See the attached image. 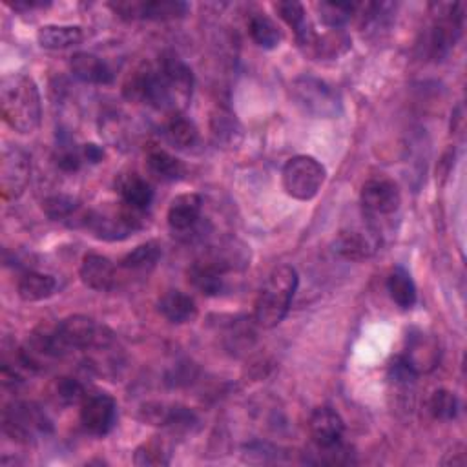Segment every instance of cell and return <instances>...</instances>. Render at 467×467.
Here are the masks:
<instances>
[{
	"label": "cell",
	"mask_w": 467,
	"mask_h": 467,
	"mask_svg": "<svg viewBox=\"0 0 467 467\" xmlns=\"http://www.w3.org/2000/svg\"><path fill=\"white\" fill-rule=\"evenodd\" d=\"M133 463L139 467H150V465H168L170 463V452L162 440H150L137 447L133 454Z\"/></svg>",
	"instance_id": "cell-35"
},
{
	"label": "cell",
	"mask_w": 467,
	"mask_h": 467,
	"mask_svg": "<svg viewBox=\"0 0 467 467\" xmlns=\"http://www.w3.org/2000/svg\"><path fill=\"white\" fill-rule=\"evenodd\" d=\"M115 266L113 263L100 254H86L80 263V279L88 288L93 290H109L115 285Z\"/></svg>",
	"instance_id": "cell-21"
},
{
	"label": "cell",
	"mask_w": 467,
	"mask_h": 467,
	"mask_svg": "<svg viewBox=\"0 0 467 467\" xmlns=\"http://www.w3.org/2000/svg\"><path fill=\"white\" fill-rule=\"evenodd\" d=\"M82 161H84V159H82V153H80V150H77L75 146L64 144V142H60V144L57 146V151H55V164H57L62 171H67V173L77 171V170L80 168Z\"/></svg>",
	"instance_id": "cell-39"
},
{
	"label": "cell",
	"mask_w": 467,
	"mask_h": 467,
	"mask_svg": "<svg viewBox=\"0 0 467 467\" xmlns=\"http://www.w3.org/2000/svg\"><path fill=\"white\" fill-rule=\"evenodd\" d=\"M296 288H297V272L294 266L281 265L274 268L255 299V305H254L255 323L263 328L277 327L285 319L290 308V301L294 297Z\"/></svg>",
	"instance_id": "cell-3"
},
{
	"label": "cell",
	"mask_w": 467,
	"mask_h": 467,
	"mask_svg": "<svg viewBox=\"0 0 467 467\" xmlns=\"http://www.w3.org/2000/svg\"><path fill=\"white\" fill-rule=\"evenodd\" d=\"M228 270L213 257L195 261L188 268V281L204 296H219L224 290V274Z\"/></svg>",
	"instance_id": "cell-19"
},
{
	"label": "cell",
	"mask_w": 467,
	"mask_h": 467,
	"mask_svg": "<svg viewBox=\"0 0 467 467\" xmlns=\"http://www.w3.org/2000/svg\"><path fill=\"white\" fill-rule=\"evenodd\" d=\"M400 358L416 376L429 374L440 363V343L432 334H427L423 330H412L407 336L405 348Z\"/></svg>",
	"instance_id": "cell-13"
},
{
	"label": "cell",
	"mask_w": 467,
	"mask_h": 467,
	"mask_svg": "<svg viewBox=\"0 0 467 467\" xmlns=\"http://www.w3.org/2000/svg\"><path fill=\"white\" fill-rule=\"evenodd\" d=\"M69 67L73 71V75L88 84H111L113 82V71L109 69V66L99 58L93 53H86V51H78L71 57Z\"/></svg>",
	"instance_id": "cell-22"
},
{
	"label": "cell",
	"mask_w": 467,
	"mask_h": 467,
	"mask_svg": "<svg viewBox=\"0 0 467 467\" xmlns=\"http://www.w3.org/2000/svg\"><path fill=\"white\" fill-rule=\"evenodd\" d=\"M153 82H155V66H151L150 62H140L126 75L122 82V95L130 102L150 104Z\"/></svg>",
	"instance_id": "cell-24"
},
{
	"label": "cell",
	"mask_w": 467,
	"mask_h": 467,
	"mask_svg": "<svg viewBox=\"0 0 467 467\" xmlns=\"http://www.w3.org/2000/svg\"><path fill=\"white\" fill-rule=\"evenodd\" d=\"M345 423L330 407H316L308 418V432L316 447H330L341 441Z\"/></svg>",
	"instance_id": "cell-16"
},
{
	"label": "cell",
	"mask_w": 467,
	"mask_h": 467,
	"mask_svg": "<svg viewBox=\"0 0 467 467\" xmlns=\"http://www.w3.org/2000/svg\"><path fill=\"white\" fill-rule=\"evenodd\" d=\"M117 421V403L108 392H88L80 403V423L93 436L108 434Z\"/></svg>",
	"instance_id": "cell-12"
},
{
	"label": "cell",
	"mask_w": 467,
	"mask_h": 467,
	"mask_svg": "<svg viewBox=\"0 0 467 467\" xmlns=\"http://www.w3.org/2000/svg\"><path fill=\"white\" fill-rule=\"evenodd\" d=\"M80 153H82V159L88 161V162H100L102 157H104V150L93 142L89 144H84L80 148Z\"/></svg>",
	"instance_id": "cell-41"
},
{
	"label": "cell",
	"mask_w": 467,
	"mask_h": 467,
	"mask_svg": "<svg viewBox=\"0 0 467 467\" xmlns=\"http://www.w3.org/2000/svg\"><path fill=\"white\" fill-rule=\"evenodd\" d=\"M31 179V157L20 146H11L2 151L0 159V192L5 201L18 199Z\"/></svg>",
	"instance_id": "cell-10"
},
{
	"label": "cell",
	"mask_w": 467,
	"mask_h": 467,
	"mask_svg": "<svg viewBox=\"0 0 467 467\" xmlns=\"http://www.w3.org/2000/svg\"><path fill=\"white\" fill-rule=\"evenodd\" d=\"M84 38L80 26H58L47 24L38 27L36 40L44 49H66L80 44Z\"/></svg>",
	"instance_id": "cell-26"
},
{
	"label": "cell",
	"mask_w": 467,
	"mask_h": 467,
	"mask_svg": "<svg viewBox=\"0 0 467 467\" xmlns=\"http://www.w3.org/2000/svg\"><path fill=\"white\" fill-rule=\"evenodd\" d=\"M274 7H275L277 15L294 29L296 36L303 35L310 27L306 22V16H305V7L299 2L281 0V2H275Z\"/></svg>",
	"instance_id": "cell-37"
},
{
	"label": "cell",
	"mask_w": 467,
	"mask_h": 467,
	"mask_svg": "<svg viewBox=\"0 0 467 467\" xmlns=\"http://www.w3.org/2000/svg\"><path fill=\"white\" fill-rule=\"evenodd\" d=\"M465 462H467V458H465V449H463V445H456L454 449H452V452H447L445 456H443V460H441V465H465Z\"/></svg>",
	"instance_id": "cell-40"
},
{
	"label": "cell",
	"mask_w": 467,
	"mask_h": 467,
	"mask_svg": "<svg viewBox=\"0 0 467 467\" xmlns=\"http://www.w3.org/2000/svg\"><path fill=\"white\" fill-rule=\"evenodd\" d=\"M161 255H162L161 244L157 241H148V243L139 244L131 252H128L122 257L120 266L130 272H148L157 265Z\"/></svg>",
	"instance_id": "cell-29"
},
{
	"label": "cell",
	"mask_w": 467,
	"mask_h": 467,
	"mask_svg": "<svg viewBox=\"0 0 467 467\" xmlns=\"http://www.w3.org/2000/svg\"><path fill=\"white\" fill-rule=\"evenodd\" d=\"M316 7L319 20L330 29H339L358 11V4L354 2H319Z\"/></svg>",
	"instance_id": "cell-34"
},
{
	"label": "cell",
	"mask_w": 467,
	"mask_h": 467,
	"mask_svg": "<svg viewBox=\"0 0 467 467\" xmlns=\"http://www.w3.org/2000/svg\"><path fill=\"white\" fill-rule=\"evenodd\" d=\"M86 389L84 385L75 379V378H69V376H62V378H57L51 387H49V396L55 403L58 405H77V403H82V400L86 398Z\"/></svg>",
	"instance_id": "cell-33"
},
{
	"label": "cell",
	"mask_w": 467,
	"mask_h": 467,
	"mask_svg": "<svg viewBox=\"0 0 467 467\" xmlns=\"http://www.w3.org/2000/svg\"><path fill=\"white\" fill-rule=\"evenodd\" d=\"M292 97L296 104L312 117L332 119L341 113V99L337 91L316 77H297L292 82Z\"/></svg>",
	"instance_id": "cell-5"
},
{
	"label": "cell",
	"mask_w": 467,
	"mask_h": 467,
	"mask_svg": "<svg viewBox=\"0 0 467 467\" xmlns=\"http://www.w3.org/2000/svg\"><path fill=\"white\" fill-rule=\"evenodd\" d=\"M117 190L122 197V202L135 208V210H140L144 212L150 204H151V199H153V190L151 186L140 177L137 175L135 171H130V173H122L117 181Z\"/></svg>",
	"instance_id": "cell-25"
},
{
	"label": "cell",
	"mask_w": 467,
	"mask_h": 467,
	"mask_svg": "<svg viewBox=\"0 0 467 467\" xmlns=\"http://www.w3.org/2000/svg\"><path fill=\"white\" fill-rule=\"evenodd\" d=\"M166 139L171 146H175L179 150H188L197 144L199 131H197V126L190 119H186L179 113L168 120Z\"/></svg>",
	"instance_id": "cell-31"
},
{
	"label": "cell",
	"mask_w": 467,
	"mask_h": 467,
	"mask_svg": "<svg viewBox=\"0 0 467 467\" xmlns=\"http://www.w3.org/2000/svg\"><path fill=\"white\" fill-rule=\"evenodd\" d=\"M4 120L18 133H33L40 126L42 106L35 80L26 73L7 75L0 84Z\"/></svg>",
	"instance_id": "cell-1"
},
{
	"label": "cell",
	"mask_w": 467,
	"mask_h": 467,
	"mask_svg": "<svg viewBox=\"0 0 467 467\" xmlns=\"http://www.w3.org/2000/svg\"><path fill=\"white\" fill-rule=\"evenodd\" d=\"M16 290H18L20 299H24V301H29V303L42 301L55 294L57 279L53 275L29 270V272L22 274V277L18 279Z\"/></svg>",
	"instance_id": "cell-27"
},
{
	"label": "cell",
	"mask_w": 467,
	"mask_h": 467,
	"mask_svg": "<svg viewBox=\"0 0 467 467\" xmlns=\"http://www.w3.org/2000/svg\"><path fill=\"white\" fill-rule=\"evenodd\" d=\"M379 241L374 234L361 230H343L336 235L332 250L348 261H363L376 254Z\"/></svg>",
	"instance_id": "cell-18"
},
{
	"label": "cell",
	"mask_w": 467,
	"mask_h": 467,
	"mask_svg": "<svg viewBox=\"0 0 467 467\" xmlns=\"http://www.w3.org/2000/svg\"><path fill=\"white\" fill-rule=\"evenodd\" d=\"M109 7L126 20H173L190 9L182 0H119L111 2Z\"/></svg>",
	"instance_id": "cell-11"
},
{
	"label": "cell",
	"mask_w": 467,
	"mask_h": 467,
	"mask_svg": "<svg viewBox=\"0 0 467 467\" xmlns=\"http://www.w3.org/2000/svg\"><path fill=\"white\" fill-rule=\"evenodd\" d=\"M57 325H58V334L64 345L67 347V350L71 348L95 350V348L109 347L113 343V332L108 327L99 325L89 316H82V314L67 316Z\"/></svg>",
	"instance_id": "cell-9"
},
{
	"label": "cell",
	"mask_w": 467,
	"mask_h": 467,
	"mask_svg": "<svg viewBox=\"0 0 467 467\" xmlns=\"http://www.w3.org/2000/svg\"><path fill=\"white\" fill-rule=\"evenodd\" d=\"M301 51L310 58H337L350 49V36L341 29H328L323 35H317L308 27L303 35L297 36Z\"/></svg>",
	"instance_id": "cell-14"
},
{
	"label": "cell",
	"mask_w": 467,
	"mask_h": 467,
	"mask_svg": "<svg viewBox=\"0 0 467 467\" xmlns=\"http://www.w3.org/2000/svg\"><path fill=\"white\" fill-rule=\"evenodd\" d=\"M248 33L252 40L263 49H274L281 44L283 33L277 24L266 15H254L248 22Z\"/></svg>",
	"instance_id": "cell-30"
},
{
	"label": "cell",
	"mask_w": 467,
	"mask_h": 467,
	"mask_svg": "<svg viewBox=\"0 0 467 467\" xmlns=\"http://www.w3.org/2000/svg\"><path fill=\"white\" fill-rule=\"evenodd\" d=\"M210 137L221 150H237L244 139L239 119L228 108H215L210 115Z\"/></svg>",
	"instance_id": "cell-17"
},
{
	"label": "cell",
	"mask_w": 467,
	"mask_h": 467,
	"mask_svg": "<svg viewBox=\"0 0 467 467\" xmlns=\"http://www.w3.org/2000/svg\"><path fill=\"white\" fill-rule=\"evenodd\" d=\"M2 429L11 440L18 443H29L35 438L51 432V420L38 405L16 401L4 409Z\"/></svg>",
	"instance_id": "cell-6"
},
{
	"label": "cell",
	"mask_w": 467,
	"mask_h": 467,
	"mask_svg": "<svg viewBox=\"0 0 467 467\" xmlns=\"http://www.w3.org/2000/svg\"><path fill=\"white\" fill-rule=\"evenodd\" d=\"M387 290H389L390 299L403 310L410 308L416 303V285H414L410 274L401 266H396L389 274Z\"/></svg>",
	"instance_id": "cell-28"
},
{
	"label": "cell",
	"mask_w": 467,
	"mask_h": 467,
	"mask_svg": "<svg viewBox=\"0 0 467 467\" xmlns=\"http://www.w3.org/2000/svg\"><path fill=\"white\" fill-rule=\"evenodd\" d=\"M84 224L99 239L120 241L142 226V212L122 202V206L115 210L89 212L84 219Z\"/></svg>",
	"instance_id": "cell-7"
},
{
	"label": "cell",
	"mask_w": 467,
	"mask_h": 467,
	"mask_svg": "<svg viewBox=\"0 0 467 467\" xmlns=\"http://www.w3.org/2000/svg\"><path fill=\"white\" fill-rule=\"evenodd\" d=\"M78 208V201L71 195H64V193H58V195H49L42 201V212L53 219V221H58V219H66L69 217L71 213H75V210Z\"/></svg>",
	"instance_id": "cell-38"
},
{
	"label": "cell",
	"mask_w": 467,
	"mask_h": 467,
	"mask_svg": "<svg viewBox=\"0 0 467 467\" xmlns=\"http://www.w3.org/2000/svg\"><path fill=\"white\" fill-rule=\"evenodd\" d=\"M193 75L192 69L175 55H164L155 66V82L150 106L166 113L179 115L192 99Z\"/></svg>",
	"instance_id": "cell-2"
},
{
	"label": "cell",
	"mask_w": 467,
	"mask_h": 467,
	"mask_svg": "<svg viewBox=\"0 0 467 467\" xmlns=\"http://www.w3.org/2000/svg\"><path fill=\"white\" fill-rule=\"evenodd\" d=\"M5 4L9 7H13L15 11H27V9L49 5V2H44V0H15V2H5Z\"/></svg>",
	"instance_id": "cell-42"
},
{
	"label": "cell",
	"mask_w": 467,
	"mask_h": 467,
	"mask_svg": "<svg viewBox=\"0 0 467 467\" xmlns=\"http://www.w3.org/2000/svg\"><path fill=\"white\" fill-rule=\"evenodd\" d=\"M361 204L367 212L376 215L394 213L401 204L400 188L387 177L370 179L361 188Z\"/></svg>",
	"instance_id": "cell-15"
},
{
	"label": "cell",
	"mask_w": 467,
	"mask_h": 467,
	"mask_svg": "<svg viewBox=\"0 0 467 467\" xmlns=\"http://www.w3.org/2000/svg\"><path fill=\"white\" fill-rule=\"evenodd\" d=\"M146 164H148L150 171L161 181H175L184 171V166L177 157H173L166 150H159V148L151 150L148 153Z\"/></svg>",
	"instance_id": "cell-32"
},
{
	"label": "cell",
	"mask_w": 467,
	"mask_h": 467,
	"mask_svg": "<svg viewBox=\"0 0 467 467\" xmlns=\"http://www.w3.org/2000/svg\"><path fill=\"white\" fill-rule=\"evenodd\" d=\"M202 201L197 193H181L177 195L168 208V226L175 234H186L195 228L201 215Z\"/></svg>",
	"instance_id": "cell-20"
},
{
	"label": "cell",
	"mask_w": 467,
	"mask_h": 467,
	"mask_svg": "<svg viewBox=\"0 0 467 467\" xmlns=\"http://www.w3.org/2000/svg\"><path fill=\"white\" fill-rule=\"evenodd\" d=\"M434 22L429 33L427 49L432 58L445 57L462 35L463 5L462 4H432Z\"/></svg>",
	"instance_id": "cell-8"
},
{
	"label": "cell",
	"mask_w": 467,
	"mask_h": 467,
	"mask_svg": "<svg viewBox=\"0 0 467 467\" xmlns=\"http://www.w3.org/2000/svg\"><path fill=\"white\" fill-rule=\"evenodd\" d=\"M157 308L162 317H166L170 323H175V325L190 323L197 317V306L193 297H190L181 290L164 292L157 301Z\"/></svg>",
	"instance_id": "cell-23"
},
{
	"label": "cell",
	"mask_w": 467,
	"mask_h": 467,
	"mask_svg": "<svg viewBox=\"0 0 467 467\" xmlns=\"http://www.w3.org/2000/svg\"><path fill=\"white\" fill-rule=\"evenodd\" d=\"M429 412L436 420H452L458 414V398L447 389H438L429 398Z\"/></svg>",
	"instance_id": "cell-36"
},
{
	"label": "cell",
	"mask_w": 467,
	"mask_h": 467,
	"mask_svg": "<svg viewBox=\"0 0 467 467\" xmlns=\"http://www.w3.org/2000/svg\"><path fill=\"white\" fill-rule=\"evenodd\" d=\"M325 166L312 155H296L286 161L281 171L285 192L297 201H310L325 182Z\"/></svg>",
	"instance_id": "cell-4"
}]
</instances>
